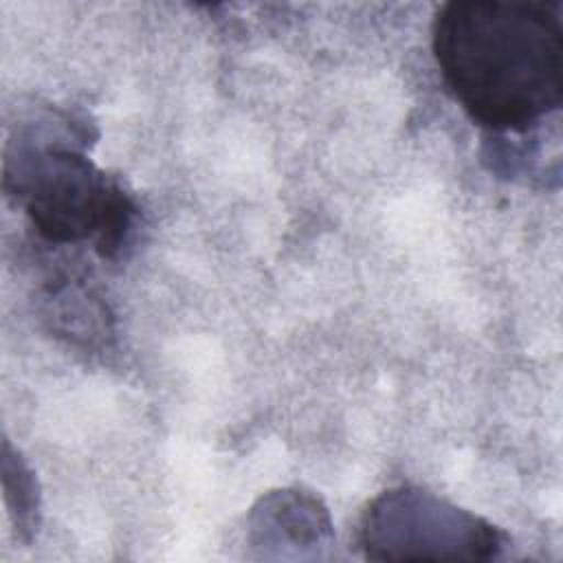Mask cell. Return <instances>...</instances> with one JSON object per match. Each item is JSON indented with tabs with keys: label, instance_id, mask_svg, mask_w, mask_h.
Segmentation results:
<instances>
[{
	"label": "cell",
	"instance_id": "2",
	"mask_svg": "<svg viewBox=\"0 0 563 563\" xmlns=\"http://www.w3.org/2000/svg\"><path fill=\"white\" fill-rule=\"evenodd\" d=\"M4 189L24 207L33 229L53 244L92 242L114 255L134 220L123 187L92 165L66 134L29 128L4 152Z\"/></svg>",
	"mask_w": 563,
	"mask_h": 563
},
{
	"label": "cell",
	"instance_id": "5",
	"mask_svg": "<svg viewBox=\"0 0 563 563\" xmlns=\"http://www.w3.org/2000/svg\"><path fill=\"white\" fill-rule=\"evenodd\" d=\"M9 449V444H7ZM11 453V451H9ZM13 464L4 455L2 460V473H4V495L7 504L15 517V526L24 530V526H33V510L37 508V493L31 471L24 466L20 457H13Z\"/></svg>",
	"mask_w": 563,
	"mask_h": 563
},
{
	"label": "cell",
	"instance_id": "1",
	"mask_svg": "<svg viewBox=\"0 0 563 563\" xmlns=\"http://www.w3.org/2000/svg\"><path fill=\"white\" fill-rule=\"evenodd\" d=\"M440 75L479 125L528 132L563 101V4L453 0L431 31Z\"/></svg>",
	"mask_w": 563,
	"mask_h": 563
},
{
	"label": "cell",
	"instance_id": "3",
	"mask_svg": "<svg viewBox=\"0 0 563 563\" xmlns=\"http://www.w3.org/2000/svg\"><path fill=\"white\" fill-rule=\"evenodd\" d=\"M358 543L372 561H477L499 556L508 537L433 493L391 488L363 512Z\"/></svg>",
	"mask_w": 563,
	"mask_h": 563
},
{
	"label": "cell",
	"instance_id": "4",
	"mask_svg": "<svg viewBox=\"0 0 563 563\" xmlns=\"http://www.w3.org/2000/svg\"><path fill=\"white\" fill-rule=\"evenodd\" d=\"M330 539L328 510L299 490H277L262 497L251 512L253 545L314 548Z\"/></svg>",
	"mask_w": 563,
	"mask_h": 563
}]
</instances>
